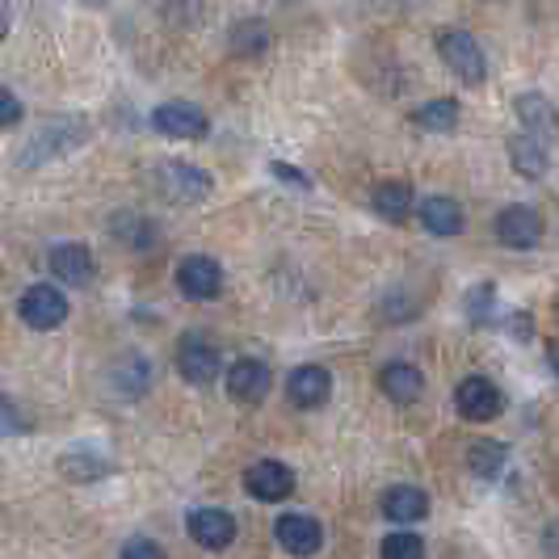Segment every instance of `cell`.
<instances>
[{"label":"cell","instance_id":"1","mask_svg":"<svg viewBox=\"0 0 559 559\" xmlns=\"http://www.w3.org/2000/svg\"><path fill=\"white\" fill-rule=\"evenodd\" d=\"M438 56H442V63H447L463 84H484V76H488L484 51H479V43L467 29H454V26L442 29V34H438Z\"/></svg>","mask_w":559,"mask_h":559},{"label":"cell","instance_id":"2","mask_svg":"<svg viewBox=\"0 0 559 559\" xmlns=\"http://www.w3.org/2000/svg\"><path fill=\"white\" fill-rule=\"evenodd\" d=\"M177 370H181L186 383H198V388H202V383H215V379H219L224 358H219V349L202 333H190V336H181V345H177Z\"/></svg>","mask_w":559,"mask_h":559},{"label":"cell","instance_id":"3","mask_svg":"<svg viewBox=\"0 0 559 559\" xmlns=\"http://www.w3.org/2000/svg\"><path fill=\"white\" fill-rule=\"evenodd\" d=\"M274 534H278L282 551L295 559H308L324 547V526L311 513H282L278 522H274Z\"/></svg>","mask_w":559,"mask_h":559},{"label":"cell","instance_id":"4","mask_svg":"<svg viewBox=\"0 0 559 559\" xmlns=\"http://www.w3.org/2000/svg\"><path fill=\"white\" fill-rule=\"evenodd\" d=\"M245 492L252 501H286L295 492V472L278 459H257L245 472Z\"/></svg>","mask_w":559,"mask_h":559},{"label":"cell","instance_id":"5","mask_svg":"<svg viewBox=\"0 0 559 559\" xmlns=\"http://www.w3.org/2000/svg\"><path fill=\"white\" fill-rule=\"evenodd\" d=\"M177 290L186 295V299H215L219 290H224V265L215 261V257H186L181 265H177Z\"/></svg>","mask_w":559,"mask_h":559},{"label":"cell","instance_id":"6","mask_svg":"<svg viewBox=\"0 0 559 559\" xmlns=\"http://www.w3.org/2000/svg\"><path fill=\"white\" fill-rule=\"evenodd\" d=\"M22 320H26L29 329H38V333L59 329L68 320V299L59 295V286L38 282V286H29L26 295H22Z\"/></svg>","mask_w":559,"mask_h":559},{"label":"cell","instance_id":"7","mask_svg":"<svg viewBox=\"0 0 559 559\" xmlns=\"http://www.w3.org/2000/svg\"><path fill=\"white\" fill-rule=\"evenodd\" d=\"M186 531L194 538L198 547H206V551H224L236 543V518L227 513V509H194L190 518H186Z\"/></svg>","mask_w":559,"mask_h":559},{"label":"cell","instance_id":"8","mask_svg":"<svg viewBox=\"0 0 559 559\" xmlns=\"http://www.w3.org/2000/svg\"><path fill=\"white\" fill-rule=\"evenodd\" d=\"M152 127H156L160 135H168V140H202V135L211 131L206 114L194 110V106H186V102L156 106V110H152Z\"/></svg>","mask_w":559,"mask_h":559},{"label":"cell","instance_id":"9","mask_svg":"<svg viewBox=\"0 0 559 559\" xmlns=\"http://www.w3.org/2000/svg\"><path fill=\"white\" fill-rule=\"evenodd\" d=\"M454 408H459V417L463 420L484 425V420H492L497 413H501L504 400L488 379H463V383L454 388Z\"/></svg>","mask_w":559,"mask_h":559},{"label":"cell","instance_id":"10","mask_svg":"<svg viewBox=\"0 0 559 559\" xmlns=\"http://www.w3.org/2000/svg\"><path fill=\"white\" fill-rule=\"evenodd\" d=\"M270 388H274V370H270L265 362H257V358H240V362L227 366V392L236 395V400L257 404V400H265Z\"/></svg>","mask_w":559,"mask_h":559},{"label":"cell","instance_id":"11","mask_svg":"<svg viewBox=\"0 0 559 559\" xmlns=\"http://www.w3.org/2000/svg\"><path fill=\"white\" fill-rule=\"evenodd\" d=\"M538 236H543V219L531 206H504L497 215V240L509 249H534Z\"/></svg>","mask_w":559,"mask_h":559},{"label":"cell","instance_id":"12","mask_svg":"<svg viewBox=\"0 0 559 559\" xmlns=\"http://www.w3.org/2000/svg\"><path fill=\"white\" fill-rule=\"evenodd\" d=\"M286 395L295 408H320L329 395H333V374L324 366H299L290 379H286Z\"/></svg>","mask_w":559,"mask_h":559},{"label":"cell","instance_id":"13","mask_svg":"<svg viewBox=\"0 0 559 559\" xmlns=\"http://www.w3.org/2000/svg\"><path fill=\"white\" fill-rule=\"evenodd\" d=\"M47 270L63 286H88L93 282V252L84 249V245H56V249L47 252Z\"/></svg>","mask_w":559,"mask_h":559},{"label":"cell","instance_id":"14","mask_svg":"<svg viewBox=\"0 0 559 559\" xmlns=\"http://www.w3.org/2000/svg\"><path fill=\"white\" fill-rule=\"evenodd\" d=\"M160 181H165V190L177 198V202H202V198L211 194V177H206L202 168L186 165V160H165Z\"/></svg>","mask_w":559,"mask_h":559},{"label":"cell","instance_id":"15","mask_svg":"<svg viewBox=\"0 0 559 559\" xmlns=\"http://www.w3.org/2000/svg\"><path fill=\"white\" fill-rule=\"evenodd\" d=\"M417 215H420V224H425L429 236H442V240H447V236H459V231H463V206L447 194L420 198Z\"/></svg>","mask_w":559,"mask_h":559},{"label":"cell","instance_id":"16","mask_svg":"<svg viewBox=\"0 0 559 559\" xmlns=\"http://www.w3.org/2000/svg\"><path fill=\"white\" fill-rule=\"evenodd\" d=\"M429 513V497L413 488V484H395L383 492V518L395 522V526H408V522H420Z\"/></svg>","mask_w":559,"mask_h":559},{"label":"cell","instance_id":"17","mask_svg":"<svg viewBox=\"0 0 559 559\" xmlns=\"http://www.w3.org/2000/svg\"><path fill=\"white\" fill-rule=\"evenodd\" d=\"M370 206H374L379 219L404 224V219L413 215V186H408V181H379V186L370 190Z\"/></svg>","mask_w":559,"mask_h":559},{"label":"cell","instance_id":"18","mask_svg":"<svg viewBox=\"0 0 559 559\" xmlns=\"http://www.w3.org/2000/svg\"><path fill=\"white\" fill-rule=\"evenodd\" d=\"M379 388H383V395L395 400V404H413V400H420V392H425V374H420L413 362H392V366H383Z\"/></svg>","mask_w":559,"mask_h":559},{"label":"cell","instance_id":"19","mask_svg":"<svg viewBox=\"0 0 559 559\" xmlns=\"http://www.w3.org/2000/svg\"><path fill=\"white\" fill-rule=\"evenodd\" d=\"M509 156H513V168L522 177H543L547 165H551V152H547V140H534V135H513L509 140Z\"/></svg>","mask_w":559,"mask_h":559},{"label":"cell","instance_id":"20","mask_svg":"<svg viewBox=\"0 0 559 559\" xmlns=\"http://www.w3.org/2000/svg\"><path fill=\"white\" fill-rule=\"evenodd\" d=\"M518 118H522L526 135H534V140H547L551 127H556V114L547 106V97H538V93H522L518 97Z\"/></svg>","mask_w":559,"mask_h":559},{"label":"cell","instance_id":"21","mask_svg":"<svg viewBox=\"0 0 559 559\" xmlns=\"http://www.w3.org/2000/svg\"><path fill=\"white\" fill-rule=\"evenodd\" d=\"M413 122H417L420 131H438V135H447V131L459 127V102H454V97H433L429 106H420V110L413 114Z\"/></svg>","mask_w":559,"mask_h":559},{"label":"cell","instance_id":"22","mask_svg":"<svg viewBox=\"0 0 559 559\" xmlns=\"http://www.w3.org/2000/svg\"><path fill=\"white\" fill-rule=\"evenodd\" d=\"M504 463H509V447H501V442H476L472 454H467V467L479 479H501Z\"/></svg>","mask_w":559,"mask_h":559},{"label":"cell","instance_id":"23","mask_svg":"<svg viewBox=\"0 0 559 559\" xmlns=\"http://www.w3.org/2000/svg\"><path fill=\"white\" fill-rule=\"evenodd\" d=\"M265 47H270V29L261 26V22H240V26L231 29V51L236 56L257 59Z\"/></svg>","mask_w":559,"mask_h":559},{"label":"cell","instance_id":"24","mask_svg":"<svg viewBox=\"0 0 559 559\" xmlns=\"http://www.w3.org/2000/svg\"><path fill=\"white\" fill-rule=\"evenodd\" d=\"M379 556L383 559H425V538L413 534V531H395V534L383 538Z\"/></svg>","mask_w":559,"mask_h":559},{"label":"cell","instance_id":"25","mask_svg":"<svg viewBox=\"0 0 559 559\" xmlns=\"http://www.w3.org/2000/svg\"><path fill=\"white\" fill-rule=\"evenodd\" d=\"M29 425L22 417V408L9 400V395H0V438H22Z\"/></svg>","mask_w":559,"mask_h":559},{"label":"cell","instance_id":"26","mask_svg":"<svg viewBox=\"0 0 559 559\" xmlns=\"http://www.w3.org/2000/svg\"><path fill=\"white\" fill-rule=\"evenodd\" d=\"M492 304H497V286H492V282H479L476 290L467 295V311H472V320H476V324L488 320V308H492Z\"/></svg>","mask_w":559,"mask_h":559},{"label":"cell","instance_id":"27","mask_svg":"<svg viewBox=\"0 0 559 559\" xmlns=\"http://www.w3.org/2000/svg\"><path fill=\"white\" fill-rule=\"evenodd\" d=\"M118 559H168V556L160 551V543H152V538H131Z\"/></svg>","mask_w":559,"mask_h":559},{"label":"cell","instance_id":"28","mask_svg":"<svg viewBox=\"0 0 559 559\" xmlns=\"http://www.w3.org/2000/svg\"><path fill=\"white\" fill-rule=\"evenodd\" d=\"M17 122H22V102L0 84V131L4 127H17Z\"/></svg>","mask_w":559,"mask_h":559},{"label":"cell","instance_id":"29","mask_svg":"<svg viewBox=\"0 0 559 559\" xmlns=\"http://www.w3.org/2000/svg\"><path fill=\"white\" fill-rule=\"evenodd\" d=\"M274 173H278L282 181H290V186H299V190H308V186H311V181H308V177H304V173H290V168L282 165V160H274Z\"/></svg>","mask_w":559,"mask_h":559},{"label":"cell","instance_id":"30","mask_svg":"<svg viewBox=\"0 0 559 559\" xmlns=\"http://www.w3.org/2000/svg\"><path fill=\"white\" fill-rule=\"evenodd\" d=\"M9 17H13V9L0 4V43H4V34H9Z\"/></svg>","mask_w":559,"mask_h":559}]
</instances>
